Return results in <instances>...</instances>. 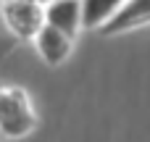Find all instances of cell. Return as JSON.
<instances>
[{"mask_svg":"<svg viewBox=\"0 0 150 142\" xmlns=\"http://www.w3.org/2000/svg\"><path fill=\"white\" fill-rule=\"evenodd\" d=\"M37 129V113L21 87L0 84V134L8 140L29 137Z\"/></svg>","mask_w":150,"mask_h":142,"instance_id":"obj_1","label":"cell"},{"mask_svg":"<svg viewBox=\"0 0 150 142\" xmlns=\"http://www.w3.org/2000/svg\"><path fill=\"white\" fill-rule=\"evenodd\" d=\"M0 16L5 26L18 40H34L37 32L45 26V5L40 3H24V0H3Z\"/></svg>","mask_w":150,"mask_h":142,"instance_id":"obj_2","label":"cell"},{"mask_svg":"<svg viewBox=\"0 0 150 142\" xmlns=\"http://www.w3.org/2000/svg\"><path fill=\"white\" fill-rule=\"evenodd\" d=\"M32 42H34L40 58H42L47 66H61V63L71 55V50H74V40L66 37V34H61L58 29H53V26H47V24L37 32V37H34Z\"/></svg>","mask_w":150,"mask_h":142,"instance_id":"obj_3","label":"cell"},{"mask_svg":"<svg viewBox=\"0 0 150 142\" xmlns=\"http://www.w3.org/2000/svg\"><path fill=\"white\" fill-rule=\"evenodd\" d=\"M45 24L74 40L79 26H82L79 0H50V3H45Z\"/></svg>","mask_w":150,"mask_h":142,"instance_id":"obj_4","label":"cell"},{"mask_svg":"<svg viewBox=\"0 0 150 142\" xmlns=\"http://www.w3.org/2000/svg\"><path fill=\"white\" fill-rule=\"evenodd\" d=\"M145 24H150V0H127L121 5V11L100 29V34L113 37V34H124V32H132Z\"/></svg>","mask_w":150,"mask_h":142,"instance_id":"obj_5","label":"cell"},{"mask_svg":"<svg viewBox=\"0 0 150 142\" xmlns=\"http://www.w3.org/2000/svg\"><path fill=\"white\" fill-rule=\"evenodd\" d=\"M127 0H79L82 8V26L87 29H103L124 5Z\"/></svg>","mask_w":150,"mask_h":142,"instance_id":"obj_6","label":"cell"},{"mask_svg":"<svg viewBox=\"0 0 150 142\" xmlns=\"http://www.w3.org/2000/svg\"><path fill=\"white\" fill-rule=\"evenodd\" d=\"M24 3H40V5H45V3H50V0H24Z\"/></svg>","mask_w":150,"mask_h":142,"instance_id":"obj_7","label":"cell"}]
</instances>
